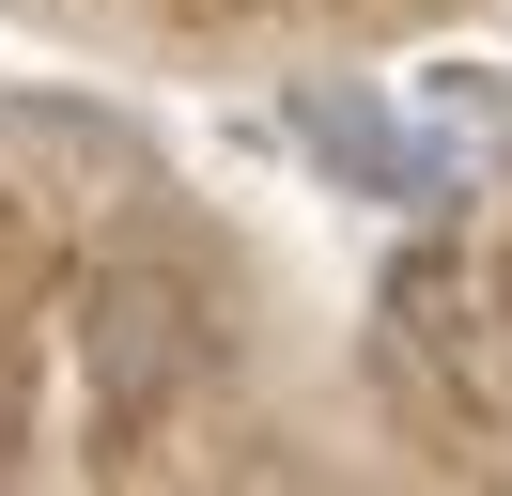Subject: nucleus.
<instances>
[{
	"mask_svg": "<svg viewBox=\"0 0 512 496\" xmlns=\"http://www.w3.org/2000/svg\"><path fill=\"white\" fill-rule=\"evenodd\" d=\"M187 295H156V279H109L94 295V388L109 403H156V388H187Z\"/></svg>",
	"mask_w": 512,
	"mask_h": 496,
	"instance_id": "7ed1b4c3",
	"label": "nucleus"
},
{
	"mask_svg": "<svg viewBox=\"0 0 512 496\" xmlns=\"http://www.w3.org/2000/svg\"><path fill=\"white\" fill-rule=\"evenodd\" d=\"M295 124H311V140H326V155H342V171H357V186H373V202H435V186H450V171H435V155H419V140H404V124H373V109H342V93H311V109H295Z\"/></svg>",
	"mask_w": 512,
	"mask_h": 496,
	"instance_id": "20e7f679",
	"label": "nucleus"
},
{
	"mask_svg": "<svg viewBox=\"0 0 512 496\" xmlns=\"http://www.w3.org/2000/svg\"><path fill=\"white\" fill-rule=\"evenodd\" d=\"M388 326L419 341V372H435L466 419H497V403H512V341H497V295H481L466 248H404V264H388Z\"/></svg>",
	"mask_w": 512,
	"mask_h": 496,
	"instance_id": "f257e3e1",
	"label": "nucleus"
},
{
	"mask_svg": "<svg viewBox=\"0 0 512 496\" xmlns=\"http://www.w3.org/2000/svg\"><path fill=\"white\" fill-rule=\"evenodd\" d=\"M0 171L32 186V171H63V217H109V202H140V140L125 124H94V109H0Z\"/></svg>",
	"mask_w": 512,
	"mask_h": 496,
	"instance_id": "f03ea898",
	"label": "nucleus"
}]
</instances>
